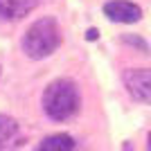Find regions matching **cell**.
Segmentation results:
<instances>
[{
  "mask_svg": "<svg viewBox=\"0 0 151 151\" xmlns=\"http://www.w3.org/2000/svg\"><path fill=\"white\" fill-rule=\"evenodd\" d=\"M38 0H0V16L2 18H23L34 12Z\"/></svg>",
  "mask_w": 151,
  "mask_h": 151,
  "instance_id": "obj_6",
  "label": "cell"
},
{
  "mask_svg": "<svg viewBox=\"0 0 151 151\" xmlns=\"http://www.w3.org/2000/svg\"><path fill=\"white\" fill-rule=\"evenodd\" d=\"M124 43H131V45H135V47H140L142 52H147L149 50V45L142 41V38H135V36H124Z\"/></svg>",
  "mask_w": 151,
  "mask_h": 151,
  "instance_id": "obj_8",
  "label": "cell"
},
{
  "mask_svg": "<svg viewBox=\"0 0 151 151\" xmlns=\"http://www.w3.org/2000/svg\"><path fill=\"white\" fill-rule=\"evenodd\" d=\"M18 145H20L18 122L9 115L0 113V151H14Z\"/></svg>",
  "mask_w": 151,
  "mask_h": 151,
  "instance_id": "obj_5",
  "label": "cell"
},
{
  "mask_svg": "<svg viewBox=\"0 0 151 151\" xmlns=\"http://www.w3.org/2000/svg\"><path fill=\"white\" fill-rule=\"evenodd\" d=\"M75 149V138L68 133H54L38 142L36 151H72Z\"/></svg>",
  "mask_w": 151,
  "mask_h": 151,
  "instance_id": "obj_7",
  "label": "cell"
},
{
  "mask_svg": "<svg viewBox=\"0 0 151 151\" xmlns=\"http://www.w3.org/2000/svg\"><path fill=\"white\" fill-rule=\"evenodd\" d=\"M104 14L113 23H138L142 18V9L131 0H111L104 5Z\"/></svg>",
  "mask_w": 151,
  "mask_h": 151,
  "instance_id": "obj_4",
  "label": "cell"
},
{
  "mask_svg": "<svg viewBox=\"0 0 151 151\" xmlns=\"http://www.w3.org/2000/svg\"><path fill=\"white\" fill-rule=\"evenodd\" d=\"M23 52H25L29 59H47L52 52L61 45V29H59V23L50 16L45 18L34 20L27 32L23 34Z\"/></svg>",
  "mask_w": 151,
  "mask_h": 151,
  "instance_id": "obj_2",
  "label": "cell"
},
{
  "mask_svg": "<svg viewBox=\"0 0 151 151\" xmlns=\"http://www.w3.org/2000/svg\"><path fill=\"white\" fill-rule=\"evenodd\" d=\"M79 88L77 83L68 77H59L54 81H50L43 90L41 104H43L45 115L54 122H65L79 111Z\"/></svg>",
  "mask_w": 151,
  "mask_h": 151,
  "instance_id": "obj_1",
  "label": "cell"
},
{
  "mask_svg": "<svg viewBox=\"0 0 151 151\" xmlns=\"http://www.w3.org/2000/svg\"><path fill=\"white\" fill-rule=\"evenodd\" d=\"M122 79L133 99L151 104V68H129Z\"/></svg>",
  "mask_w": 151,
  "mask_h": 151,
  "instance_id": "obj_3",
  "label": "cell"
}]
</instances>
